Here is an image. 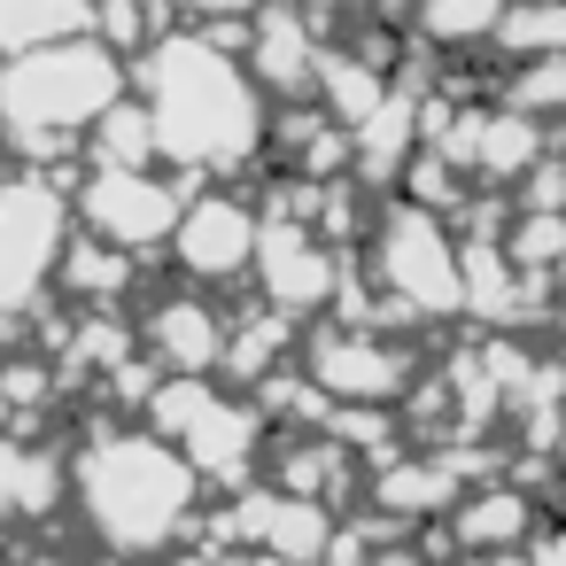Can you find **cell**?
<instances>
[{
    "label": "cell",
    "mask_w": 566,
    "mask_h": 566,
    "mask_svg": "<svg viewBox=\"0 0 566 566\" xmlns=\"http://www.w3.org/2000/svg\"><path fill=\"white\" fill-rule=\"evenodd\" d=\"M78 489H86L94 527H102L117 551L164 543V535L179 527V504H187V473H179L156 442H140V434L102 442V450L78 465Z\"/></svg>",
    "instance_id": "obj_1"
},
{
    "label": "cell",
    "mask_w": 566,
    "mask_h": 566,
    "mask_svg": "<svg viewBox=\"0 0 566 566\" xmlns=\"http://www.w3.org/2000/svg\"><path fill=\"white\" fill-rule=\"evenodd\" d=\"M48 504H55V465L40 450H24V442L0 434V520H32Z\"/></svg>",
    "instance_id": "obj_4"
},
{
    "label": "cell",
    "mask_w": 566,
    "mask_h": 566,
    "mask_svg": "<svg viewBox=\"0 0 566 566\" xmlns=\"http://www.w3.org/2000/svg\"><path fill=\"white\" fill-rule=\"evenodd\" d=\"M71 24L63 0H0V55H32L55 48V32Z\"/></svg>",
    "instance_id": "obj_5"
},
{
    "label": "cell",
    "mask_w": 566,
    "mask_h": 566,
    "mask_svg": "<svg viewBox=\"0 0 566 566\" xmlns=\"http://www.w3.org/2000/svg\"><path fill=\"white\" fill-rule=\"evenodd\" d=\"M63 241V202L48 187H0V311L32 303Z\"/></svg>",
    "instance_id": "obj_3"
},
{
    "label": "cell",
    "mask_w": 566,
    "mask_h": 566,
    "mask_svg": "<svg viewBox=\"0 0 566 566\" xmlns=\"http://www.w3.org/2000/svg\"><path fill=\"white\" fill-rule=\"evenodd\" d=\"M109 63L94 48H32L24 63H9L0 78V102H9L17 125H86L109 102Z\"/></svg>",
    "instance_id": "obj_2"
}]
</instances>
